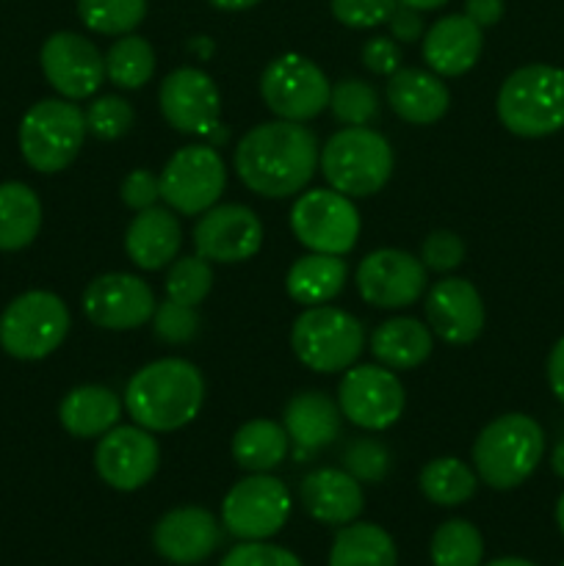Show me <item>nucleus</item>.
Returning <instances> with one entry per match:
<instances>
[{"instance_id": "1", "label": "nucleus", "mask_w": 564, "mask_h": 566, "mask_svg": "<svg viewBox=\"0 0 564 566\" xmlns=\"http://www.w3.org/2000/svg\"><path fill=\"white\" fill-rule=\"evenodd\" d=\"M318 138L302 122H263L243 133L232 164L249 191L285 199L302 191L318 169Z\"/></svg>"}, {"instance_id": "2", "label": "nucleus", "mask_w": 564, "mask_h": 566, "mask_svg": "<svg viewBox=\"0 0 564 566\" xmlns=\"http://www.w3.org/2000/svg\"><path fill=\"white\" fill-rule=\"evenodd\" d=\"M205 403V379L197 365L164 357L130 376L125 409L133 423L153 434H166L191 423Z\"/></svg>"}, {"instance_id": "3", "label": "nucleus", "mask_w": 564, "mask_h": 566, "mask_svg": "<svg viewBox=\"0 0 564 566\" xmlns=\"http://www.w3.org/2000/svg\"><path fill=\"white\" fill-rule=\"evenodd\" d=\"M545 453V431L534 418L509 412L490 420L473 442L476 475L492 490H514L534 475Z\"/></svg>"}, {"instance_id": "4", "label": "nucleus", "mask_w": 564, "mask_h": 566, "mask_svg": "<svg viewBox=\"0 0 564 566\" xmlns=\"http://www.w3.org/2000/svg\"><path fill=\"white\" fill-rule=\"evenodd\" d=\"M495 111L514 136H553L564 127V70L551 64L520 66L503 81Z\"/></svg>"}, {"instance_id": "5", "label": "nucleus", "mask_w": 564, "mask_h": 566, "mask_svg": "<svg viewBox=\"0 0 564 566\" xmlns=\"http://www.w3.org/2000/svg\"><path fill=\"white\" fill-rule=\"evenodd\" d=\"M326 182L348 199L379 193L393 175V149L370 127H343L326 142L318 158Z\"/></svg>"}, {"instance_id": "6", "label": "nucleus", "mask_w": 564, "mask_h": 566, "mask_svg": "<svg viewBox=\"0 0 564 566\" xmlns=\"http://www.w3.org/2000/svg\"><path fill=\"white\" fill-rule=\"evenodd\" d=\"M291 348L304 368L315 374H337L348 370L365 348V329L346 310L318 304L304 307L293 321Z\"/></svg>"}, {"instance_id": "7", "label": "nucleus", "mask_w": 564, "mask_h": 566, "mask_svg": "<svg viewBox=\"0 0 564 566\" xmlns=\"http://www.w3.org/2000/svg\"><path fill=\"white\" fill-rule=\"evenodd\" d=\"M86 138V116L72 99H39L20 122V153L42 175L64 171Z\"/></svg>"}, {"instance_id": "8", "label": "nucleus", "mask_w": 564, "mask_h": 566, "mask_svg": "<svg viewBox=\"0 0 564 566\" xmlns=\"http://www.w3.org/2000/svg\"><path fill=\"white\" fill-rule=\"evenodd\" d=\"M70 332V310L55 293L28 291L0 315V348L9 357L44 359L64 343Z\"/></svg>"}, {"instance_id": "9", "label": "nucleus", "mask_w": 564, "mask_h": 566, "mask_svg": "<svg viewBox=\"0 0 564 566\" xmlns=\"http://www.w3.org/2000/svg\"><path fill=\"white\" fill-rule=\"evenodd\" d=\"M330 81L315 61L285 53L260 75V97L276 119L307 122L330 105Z\"/></svg>"}, {"instance_id": "10", "label": "nucleus", "mask_w": 564, "mask_h": 566, "mask_svg": "<svg viewBox=\"0 0 564 566\" xmlns=\"http://www.w3.org/2000/svg\"><path fill=\"white\" fill-rule=\"evenodd\" d=\"M291 230L310 252L343 258L359 238V213L346 193L335 188H313L293 202Z\"/></svg>"}, {"instance_id": "11", "label": "nucleus", "mask_w": 564, "mask_h": 566, "mask_svg": "<svg viewBox=\"0 0 564 566\" xmlns=\"http://www.w3.org/2000/svg\"><path fill=\"white\" fill-rule=\"evenodd\" d=\"M291 517V492L280 479L252 473L238 481L221 503V525L241 542H265Z\"/></svg>"}, {"instance_id": "12", "label": "nucleus", "mask_w": 564, "mask_h": 566, "mask_svg": "<svg viewBox=\"0 0 564 566\" xmlns=\"http://www.w3.org/2000/svg\"><path fill=\"white\" fill-rule=\"evenodd\" d=\"M160 199L169 205L175 213L182 216H202L205 210L213 208L227 186L224 160L216 149L202 147H182L166 160L160 171Z\"/></svg>"}, {"instance_id": "13", "label": "nucleus", "mask_w": 564, "mask_h": 566, "mask_svg": "<svg viewBox=\"0 0 564 566\" xmlns=\"http://www.w3.org/2000/svg\"><path fill=\"white\" fill-rule=\"evenodd\" d=\"M404 403L401 381L385 365H352L337 387L341 415L365 431L390 429L401 418Z\"/></svg>"}, {"instance_id": "14", "label": "nucleus", "mask_w": 564, "mask_h": 566, "mask_svg": "<svg viewBox=\"0 0 564 566\" xmlns=\"http://www.w3.org/2000/svg\"><path fill=\"white\" fill-rule=\"evenodd\" d=\"M160 114L188 136H216L221 127V94L213 77L197 66L169 72L158 92Z\"/></svg>"}, {"instance_id": "15", "label": "nucleus", "mask_w": 564, "mask_h": 566, "mask_svg": "<svg viewBox=\"0 0 564 566\" xmlns=\"http://www.w3.org/2000/svg\"><path fill=\"white\" fill-rule=\"evenodd\" d=\"M160 464V448L153 431L142 426H114L94 448V470L108 486L136 492L153 481Z\"/></svg>"}, {"instance_id": "16", "label": "nucleus", "mask_w": 564, "mask_h": 566, "mask_svg": "<svg viewBox=\"0 0 564 566\" xmlns=\"http://www.w3.org/2000/svg\"><path fill=\"white\" fill-rule=\"evenodd\" d=\"M354 282L365 304L404 310L426 291V265L401 249H376L359 260Z\"/></svg>"}, {"instance_id": "17", "label": "nucleus", "mask_w": 564, "mask_h": 566, "mask_svg": "<svg viewBox=\"0 0 564 566\" xmlns=\"http://www.w3.org/2000/svg\"><path fill=\"white\" fill-rule=\"evenodd\" d=\"M263 247V224L247 205H213L194 224V249L208 263H243Z\"/></svg>"}, {"instance_id": "18", "label": "nucleus", "mask_w": 564, "mask_h": 566, "mask_svg": "<svg viewBox=\"0 0 564 566\" xmlns=\"http://www.w3.org/2000/svg\"><path fill=\"white\" fill-rule=\"evenodd\" d=\"M39 64L50 86L72 103L92 97L105 81L103 53L94 48V42L72 31H59L44 39Z\"/></svg>"}, {"instance_id": "19", "label": "nucleus", "mask_w": 564, "mask_h": 566, "mask_svg": "<svg viewBox=\"0 0 564 566\" xmlns=\"http://www.w3.org/2000/svg\"><path fill=\"white\" fill-rule=\"evenodd\" d=\"M155 307L153 287L133 274L94 276L83 291V313L100 329H138L153 318Z\"/></svg>"}, {"instance_id": "20", "label": "nucleus", "mask_w": 564, "mask_h": 566, "mask_svg": "<svg viewBox=\"0 0 564 566\" xmlns=\"http://www.w3.org/2000/svg\"><path fill=\"white\" fill-rule=\"evenodd\" d=\"M426 318L431 335L448 346H470L484 329V302L473 282L448 276L426 296Z\"/></svg>"}, {"instance_id": "21", "label": "nucleus", "mask_w": 564, "mask_h": 566, "mask_svg": "<svg viewBox=\"0 0 564 566\" xmlns=\"http://www.w3.org/2000/svg\"><path fill=\"white\" fill-rule=\"evenodd\" d=\"M153 545L164 562L177 566L202 564L221 545V528L202 506H180L155 523Z\"/></svg>"}, {"instance_id": "22", "label": "nucleus", "mask_w": 564, "mask_h": 566, "mask_svg": "<svg viewBox=\"0 0 564 566\" xmlns=\"http://www.w3.org/2000/svg\"><path fill=\"white\" fill-rule=\"evenodd\" d=\"M341 407L321 390H302L285 403L282 426L291 440L293 459L310 462L321 448L341 437Z\"/></svg>"}, {"instance_id": "23", "label": "nucleus", "mask_w": 564, "mask_h": 566, "mask_svg": "<svg viewBox=\"0 0 564 566\" xmlns=\"http://www.w3.org/2000/svg\"><path fill=\"white\" fill-rule=\"evenodd\" d=\"M484 36L481 28L464 14H448L437 20L424 36V61L440 77H459L479 61Z\"/></svg>"}, {"instance_id": "24", "label": "nucleus", "mask_w": 564, "mask_h": 566, "mask_svg": "<svg viewBox=\"0 0 564 566\" xmlns=\"http://www.w3.org/2000/svg\"><path fill=\"white\" fill-rule=\"evenodd\" d=\"M299 492L310 517L324 525H348L363 514V486L346 470H313L304 475Z\"/></svg>"}, {"instance_id": "25", "label": "nucleus", "mask_w": 564, "mask_h": 566, "mask_svg": "<svg viewBox=\"0 0 564 566\" xmlns=\"http://www.w3.org/2000/svg\"><path fill=\"white\" fill-rule=\"evenodd\" d=\"M385 92L393 114L409 125H435L451 105L446 83L431 70H396L387 77Z\"/></svg>"}, {"instance_id": "26", "label": "nucleus", "mask_w": 564, "mask_h": 566, "mask_svg": "<svg viewBox=\"0 0 564 566\" xmlns=\"http://www.w3.org/2000/svg\"><path fill=\"white\" fill-rule=\"evenodd\" d=\"M182 247V230L177 216L166 208L138 210L125 232V252L138 269L158 271L171 265Z\"/></svg>"}, {"instance_id": "27", "label": "nucleus", "mask_w": 564, "mask_h": 566, "mask_svg": "<svg viewBox=\"0 0 564 566\" xmlns=\"http://www.w3.org/2000/svg\"><path fill=\"white\" fill-rule=\"evenodd\" d=\"M122 407L125 401H119V396L108 387L83 385L66 392L59 407V420L66 434L77 440H92L119 423Z\"/></svg>"}, {"instance_id": "28", "label": "nucleus", "mask_w": 564, "mask_h": 566, "mask_svg": "<svg viewBox=\"0 0 564 566\" xmlns=\"http://www.w3.org/2000/svg\"><path fill=\"white\" fill-rule=\"evenodd\" d=\"M346 276L348 269L341 260V254L310 252L302 254L288 269L285 291L296 304L318 307V304H330L332 298L341 296L343 285H346Z\"/></svg>"}, {"instance_id": "29", "label": "nucleus", "mask_w": 564, "mask_h": 566, "mask_svg": "<svg viewBox=\"0 0 564 566\" xmlns=\"http://www.w3.org/2000/svg\"><path fill=\"white\" fill-rule=\"evenodd\" d=\"M435 348V335L429 326L415 318H390L379 324L370 335V352L379 365L390 370H412L429 359Z\"/></svg>"}, {"instance_id": "30", "label": "nucleus", "mask_w": 564, "mask_h": 566, "mask_svg": "<svg viewBox=\"0 0 564 566\" xmlns=\"http://www.w3.org/2000/svg\"><path fill=\"white\" fill-rule=\"evenodd\" d=\"M288 448L291 440L285 426L269 418L249 420L232 437V459L249 473H269L280 468L282 459L288 457Z\"/></svg>"}, {"instance_id": "31", "label": "nucleus", "mask_w": 564, "mask_h": 566, "mask_svg": "<svg viewBox=\"0 0 564 566\" xmlns=\"http://www.w3.org/2000/svg\"><path fill=\"white\" fill-rule=\"evenodd\" d=\"M42 227V202L25 182L0 186V252L31 247Z\"/></svg>"}, {"instance_id": "32", "label": "nucleus", "mask_w": 564, "mask_h": 566, "mask_svg": "<svg viewBox=\"0 0 564 566\" xmlns=\"http://www.w3.org/2000/svg\"><path fill=\"white\" fill-rule=\"evenodd\" d=\"M393 536L374 523H348L337 531L330 551V566H396Z\"/></svg>"}, {"instance_id": "33", "label": "nucleus", "mask_w": 564, "mask_h": 566, "mask_svg": "<svg viewBox=\"0 0 564 566\" xmlns=\"http://www.w3.org/2000/svg\"><path fill=\"white\" fill-rule=\"evenodd\" d=\"M418 486L426 501L437 503V506H462V503H468L476 495L479 475L468 464L459 462V459L440 457L431 459L420 470Z\"/></svg>"}, {"instance_id": "34", "label": "nucleus", "mask_w": 564, "mask_h": 566, "mask_svg": "<svg viewBox=\"0 0 564 566\" xmlns=\"http://www.w3.org/2000/svg\"><path fill=\"white\" fill-rule=\"evenodd\" d=\"M155 72V50L149 48L147 39L133 36V33H125V36L116 39L114 44L105 53V77L114 83L116 88H142L144 83L153 77Z\"/></svg>"}, {"instance_id": "35", "label": "nucleus", "mask_w": 564, "mask_h": 566, "mask_svg": "<svg viewBox=\"0 0 564 566\" xmlns=\"http://www.w3.org/2000/svg\"><path fill=\"white\" fill-rule=\"evenodd\" d=\"M484 539L468 520H448L431 536V564L435 566H481Z\"/></svg>"}, {"instance_id": "36", "label": "nucleus", "mask_w": 564, "mask_h": 566, "mask_svg": "<svg viewBox=\"0 0 564 566\" xmlns=\"http://www.w3.org/2000/svg\"><path fill=\"white\" fill-rule=\"evenodd\" d=\"M147 0H77V17L83 25L103 36H125L142 25Z\"/></svg>"}, {"instance_id": "37", "label": "nucleus", "mask_w": 564, "mask_h": 566, "mask_svg": "<svg viewBox=\"0 0 564 566\" xmlns=\"http://www.w3.org/2000/svg\"><path fill=\"white\" fill-rule=\"evenodd\" d=\"M330 108L346 127H368L379 116V97L370 83L346 77L330 88Z\"/></svg>"}, {"instance_id": "38", "label": "nucleus", "mask_w": 564, "mask_h": 566, "mask_svg": "<svg viewBox=\"0 0 564 566\" xmlns=\"http://www.w3.org/2000/svg\"><path fill=\"white\" fill-rule=\"evenodd\" d=\"M166 298L186 307H199L208 298L210 287H213V271L210 263L199 254L191 258H180L171 263L169 274H166Z\"/></svg>"}, {"instance_id": "39", "label": "nucleus", "mask_w": 564, "mask_h": 566, "mask_svg": "<svg viewBox=\"0 0 564 566\" xmlns=\"http://www.w3.org/2000/svg\"><path fill=\"white\" fill-rule=\"evenodd\" d=\"M343 470L359 484H379L390 473V451L374 437H357L343 451Z\"/></svg>"}, {"instance_id": "40", "label": "nucleus", "mask_w": 564, "mask_h": 566, "mask_svg": "<svg viewBox=\"0 0 564 566\" xmlns=\"http://www.w3.org/2000/svg\"><path fill=\"white\" fill-rule=\"evenodd\" d=\"M86 133H92L100 142H116V138L127 136L133 127V114L130 103L116 94H105V97H97L86 108Z\"/></svg>"}, {"instance_id": "41", "label": "nucleus", "mask_w": 564, "mask_h": 566, "mask_svg": "<svg viewBox=\"0 0 564 566\" xmlns=\"http://www.w3.org/2000/svg\"><path fill=\"white\" fill-rule=\"evenodd\" d=\"M153 329L169 346H182V343H191L199 332V315L197 307H186V304H177L171 298H166L164 304H158L153 313Z\"/></svg>"}, {"instance_id": "42", "label": "nucleus", "mask_w": 564, "mask_h": 566, "mask_svg": "<svg viewBox=\"0 0 564 566\" xmlns=\"http://www.w3.org/2000/svg\"><path fill=\"white\" fill-rule=\"evenodd\" d=\"M396 6L398 0H330L332 17L354 31L385 25Z\"/></svg>"}, {"instance_id": "43", "label": "nucleus", "mask_w": 564, "mask_h": 566, "mask_svg": "<svg viewBox=\"0 0 564 566\" xmlns=\"http://www.w3.org/2000/svg\"><path fill=\"white\" fill-rule=\"evenodd\" d=\"M464 260V243L462 238L453 235L448 230L431 232L424 241L420 249V263L426 265V271H437V274H448V271L457 269Z\"/></svg>"}, {"instance_id": "44", "label": "nucleus", "mask_w": 564, "mask_h": 566, "mask_svg": "<svg viewBox=\"0 0 564 566\" xmlns=\"http://www.w3.org/2000/svg\"><path fill=\"white\" fill-rule=\"evenodd\" d=\"M219 566H302V562L291 551L269 542H241L221 558Z\"/></svg>"}, {"instance_id": "45", "label": "nucleus", "mask_w": 564, "mask_h": 566, "mask_svg": "<svg viewBox=\"0 0 564 566\" xmlns=\"http://www.w3.org/2000/svg\"><path fill=\"white\" fill-rule=\"evenodd\" d=\"M119 197L122 202L127 205L130 210H147L153 208L155 202L160 199V180L147 169H133L130 175L122 180L119 188Z\"/></svg>"}, {"instance_id": "46", "label": "nucleus", "mask_w": 564, "mask_h": 566, "mask_svg": "<svg viewBox=\"0 0 564 566\" xmlns=\"http://www.w3.org/2000/svg\"><path fill=\"white\" fill-rule=\"evenodd\" d=\"M363 64L374 75L390 77L393 72L401 70V50H398L396 39L390 36H374L365 42L363 48Z\"/></svg>"}, {"instance_id": "47", "label": "nucleus", "mask_w": 564, "mask_h": 566, "mask_svg": "<svg viewBox=\"0 0 564 566\" xmlns=\"http://www.w3.org/2000/svg\"><path fill=\"white\" fill-rule=\"evenodd\" d=\"M387 25H390L393 39L401 44L418 42V39L424 36V17H420V11L409 9V6L398 3L396 11L390 14V20H387Z\"/></svg>"}, {"instance_id": "48", "label": "nucleus", "mask_w": 564, "mask_h": 566, "mask_svg": "<svg viewBox=\"0 0 564 566\" xmlns=\"http://www.w3.org/2000/svg\"><path fill=\"white\" fill-rule=\"evenodd\" d=\"M503 11H506L503 0H464V17L473 20L481 31L501 22Z\"/></svg>"}, {"instance_id": "49", "label": "nucleus", "mask_w": 564, "mask_h": 566, "mask_svg": "<svg viewBox=\"0 0 564 566\" xmlns=\"http://www.w3.org/2000/svg\"><path fill=\"white\" fill-rule=\"evenodd\" d=\"M547 385L553 396L564 403V337H558L556 346L547 354Z\"/></svg>"}, {"instance_id": "50", "label": "nucleus", "mask_w": 564, "mask_h": 566, "mask_svg": "<svg viewBox=\"0 0 564 566\" xmlns=\"http://www.w3.org/2000/svg\"><path fill=\"white\" fill-rule=\"evenodd\" d=\"M208 3L221 11H247L252 9V6H258L260 0H208Z\"/></svg>"}, {"instance_id": "51", "label": "nucleus", "mask_w": 564, "mask_h": 566, "mask_svg": "<svg viewBox=\"0 0 564 566\" xmlns=\"http://www.w3.org/2000/svg\"><path fill=\"white\" fill-rule=\"evenodd\" d=\"M401 6H409V9L415 11H435L440 9V6H446L448 0H398Z\"/></svg>"}, {"instance_id": "52", "label": "nucleus", "mask_w": 564, "mask_h": 566, "mask_svg": "<svg viewBox=\"0 0 564 566\" xmlns=\"http://www.w3.org/2000/svg\"><path fill=\"white\" fill-rule=\"evenodd\" d=\"M551 468H553V473H556L558 479L564 481V440L558 442L556 448H553V453H551Z\"/></svg>"}, {"instance_id": "53", "label": "nucleus", "mask_w": 564, "mask_h": 566, "mask_svg": "<svg viewBox=\"0 0 564 566\" xmlns=\"http://www.w3.org/2000/svg\"><path fill=\"white\" fill-rule=\"evenodd\" d=\"M487 566H536V564L525 562V558H514V556H509V558H495V562H490Z\"/></svg>"}, {"instance_id": "54", "label": "nucleus", "mask_w": 564, "mask_h": 566, "mask_svg": "<svg viewBox=\"0 0 564 566\" xmlns=\"http://www.w3.org/2000/svg\"><path fill=\"white\" fill-rule=\"evenodd\" d=\"M556 525H558V531H562V536H564V492H562V497L556 501Z\"/></svg>"}, {"instance_id": "55", "label": "nucleus", "mask_w": 564, "mask_h": 566, "mask_svg": "<svg viewBox=\"0 0 564 566\" xmlns=\"http://www.w3.org/2000/svg\"><path fill=\"white\" fill-rule=\"evenodd\" d=\"M562 566H564V564H562Z\"/></svg>"}]
</instances>
